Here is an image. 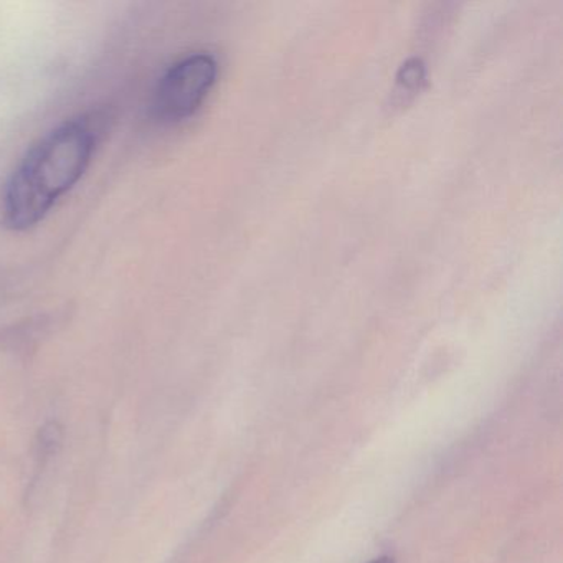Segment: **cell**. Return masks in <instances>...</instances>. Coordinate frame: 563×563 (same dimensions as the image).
I'll return each mask as SVG.
<instances>
[{"label":"cell","instance_id":"cell-3","mask_svg":"<svg viewBox=\"0 0 563 563\" xmlns=\"http://www.w3.org/2000/svg\"><path fill=\"white\" fill-rule=\"evenodd\" d=\"M398 84L407 90H417L424 80V65L420 58H410L398 71Z\"/></svg>","mask_w":563,"mask_h":563},{"label":"cell","instance_id":"cell-1","mask_svg":"<svg viewBox=\"0 0 563 563\" xmlns=\"http://www.w3.org/2000/svg\"><path fill=\"white\" fill-rule=\"evenodd\" d=\"M98 136L97 123L84 117L65 121L41 137L5 186L2 200L5 225L22 232L41 223L87 174Z\"/></svg>","mask_w":563,"mask_h":563},{"label":"cell","instance_id":"cell-4","mask_svg":"<svg viewBox=\"0 0 563 563\" xmlns=\"http://www.w3.org/2000/svg\"><path fill=\"white\" fill-rule=\"evenodd\" d=\"M371 563H395L391 556H378V559L372 560Z\"/></svg>","mask_w":563,"mask_h":563},{"label":"cell","instance_id":"cell-2","mask_svg":"<svg viewBox=\"0 0 563 563\" xmlns=\"http://www.w3.org/2000/svg\"><path fill=\"white\" fill-rule=\"evenodd\" d=\"M219 65L206 52L187 55L167 68L153 95V114L157 121L176 124L192 117L217 81Z\"/></svg>","mask_w":563,"mask_h":563}]
</instances>
